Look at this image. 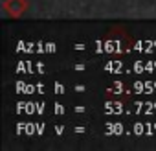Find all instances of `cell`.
Masks as SVG:
<instances>
[{
	"instance_id": "obj_1",
	"label": "cell",
	"mask_w": 156,
	"mask_h": 151,
	"mask_svg": "<svg viewBox=\"0 0 156 151\" xmlns=\"http://www.w3.org/2000/svg\"><path fill=\"white\" fill-rule=\"evenodd\" d=\"M4 11L11 17H20L28 9V0H4Z\"/></svg>"
}]
</instances>
